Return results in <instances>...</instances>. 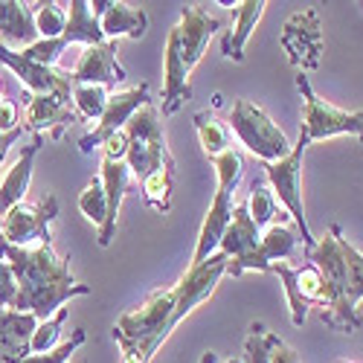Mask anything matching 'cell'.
<instances>
[{"label":"cell","mask_w":363,"mask_h":363,"mask_svg":"<svg viewBox=\"0 0 363 363\" xmlns=\"http://www.w3.org/2000/svg\"><path fill=\"white\" fill-rule=\"evenodd\" d=\"M67 314H70V308L62 306L52 317L38 320L33 337H29V354H47V352L58 349V340H62V328H65Z\"/></svg>","instance_id":"obj_28"},{"label":"cell","mask_w":363,"mask_h":363,"mask_svg":"<svg viewBox=\"0 0 363 363\" xmlns=\"http://www.w3.org/2000/svg\"><path fill=\"white\" fill-rule=\"evenodd\" d=\"M99 180H102L105 195H108V230L99 235V245L108 247L111 241H113V233H116L119 206H123V198H125V192H128V186H131L128 163H125V160H102Z\"/></svg>","instance_id":"obj_22"},{"label":"cell","mask_w":363,"mask_h":363,"mask_svg":"<svg viewBox=\"0 0 363 363\" xmlns=\"http://www.w3.org/2000/svg\"><path fill=\"white\" fill-rule=\"evenodd\" d=\"M62 41H65L67 47H70V44H84V47L105 44L99 18H94V12H90V4H87V0H70L67 29H65Z\"/></svg>","instance_id":"obj_25"},{"label":"cell","mask_w":363,"mask_h":363,"mask_svg":"<svg viewBox=\"0 0 363 363\" xmlns=\"http://www.w3.org/2000/svg\"><path fill=\"white\" fill-rule=\"evenodd\" d=\"M70 79H73V84H99V87H108L113 94L116 84L125 82V70L116 62V41L84 47Z\"/></svg>","instance_id":"obj_16"},{"label":"cell","mask_w":363,"mask_h":363,"mask_svg":"<svg viewBox=\"0 0 363 363\" xmlns=\"http://www.w3.org/2000/svg\"><path fill=\"white\" fill-rule=\"evenodd\" d=\"M79 209H82V216L87 221H94L99 227V235L108 230V195H105L99 174L90 180V184L84 186V192L79 195Z\"/></svg>","instance_id":"obj_29"},{"label":"cell","mask_w":363,"mask_h":363,"mask_svg":"<svg viewBox=\"0 0 363 363\" xmlns=\"http://www.w3.org/2000/svg\"><path fill=\"white\" fill-rule=\"evenodd\" d=\"M221 26V21H216L203 6H186L180 12V21H177V38H180V55H184V65L192 70L206 47H209V38L216 35V29Z\"/></svg>","instance_id":"obj_17"},{"label":"cell","mask_w":363,"mask_h":363,"mask_svg":"<svg viewBox=\"0 0 363 363\" xmlns=\"http://www.w3.org/2000/svg\"><path fill=\"white\" fill-rule=\"evenodd\" d=\"M38 38L35 29V15L29 9V4H21V0H0V44L15 50H26L33 47Z\"/></svg>","instance_id":"obj_21"},{"label":"cell","mask_w":363,"mask_h":363,"mask_svg":"<svg viewBox=\"0 0 363 363\" xmlns=\"http://www.w3.org/2000/svg\"><path fill=\"white\" fill-rule=\"evenodd\" d=\"M44 145V134H33V143L21 148L18 160L6 169L4 180H0V216H6L15 203L23 201L26 189H29V180H33V163H35V155Z\"/></svg>","instance_id":"obj_20"},{"label":"cell","mask_w":363,"mask_h":363,"mask_svg":"<svg viewBox=\"0 0 363 363\" xmlns=\"http://www.w3.org/2000/svg\"><path fill=\"white\" fill-rule=\"evenodd\" d=\"M58 218V198L47 195L38 203H15L9 213L0 218V235L15 247H41L52 245V221Z\"/></svg>","instance_id":"obj_9"},{"label":"cell","mask_w":363,"mask_h":363,"mask_svg":"<svg viewBox=\"0 0 363 363\" xmlns=\"http://www.w3.org/2000/svg\"><path fill=\"white\" fill-rule=\"evenodd\" d=\"M0 65L12 70L18 76V82L23 84V90L33 96H73L70 70L35 65V62H29V58H23L18 50H9L4 44H0Z\"/></svg>","instance_id":"obj_12"},{"label":"cell","mask_w":363,"mask_h":363,"mask_svg":"<svg viewBox=\"0 0 363 363\" xmlns=\"http://www.w3.org/2000/svg\"><path fill=\"white\" fill-rule=\"evenodd\" d=\"M230 259L218 250L203 264L189 267L172 288L148 294L134 311H125L113 323V340L123 354V363H151L157 349L195 306L213 296Z\"/></svg>","instance_id":"obj_1"},{"label":"cell","mask_w":363,"mask_h":363,"mask_svg":"<svg viewBox=\"0 0 363 363\" xmlns=\"http://www.w3.org/2000/svg\"><path fill=\"white\" fill-rule=\"evenodd\" d=\"M90 12H94V18H99L105 41H116V38L140 41L148 29V15L128 4H119V0H96V4H90Z\"/></svg>","instance_id":"obj_18"},{"label":"cell","mask_w":363,"mask_h":363,"mask_svg":"<svg viewBox=\"0 0 363 363\" xmlns=\"http://www.w3.org/2000/svg\"><path fill=\"white\" fill-rule=\"evenodd\" d=\"M340 245H343V259H346V270H349V294H352V302L357 306L363 299V253L346 235L340 238Z\"/></svg>","instance_id":"obj_33"},{"label":"cell","mask_w":363,"mask_h":363,"mask_svg":"<svg viewBox=\"0 0 363 363\" xmlns=\"http://www.w3.org/2000/svg\"><path fill=\"white\" fill-rule=\"evenodd\" d=\"M148 102H151V99H148V84H145V82L137 84V87H128V90H113V94L108 96L105 113L99 116L96 128L82 137V143H79L82 151H84V155H90L94 148H102V143H105L108 137L125 131L128 119H131L143 105H148Z\"/></svg>","instance_id":"obj_13"},{"label":"cell","mask_w":363,"mask_h":363,"mask_svg":"<svg viewBox=\"0 0 363 363\" xmlns=\"http://www.w3.org/2000/svg\"><path fill=\"white\" fill-rule=\"evenodd\" d=\"M340 238H343V230L335 224L320 241H314V247H306V253H308V262L317 264L323 277V299H320L323 323L328 328L340 331V335H352V331L360 328V317L349 294V270H346Z\"/></svg>","instance_id":"obj_3"},{"label":"cell","mask_w":363,"mask_h":363,"mask_svg":"<svg viewBox=\"0 0 363 363\" xmlns=\"http://www.w3.org/2000/svg\"><path fill=\"white\" fill-rule=\"evenodd\" d=\"M213 163H216V172H218V189H216L213 206H209V213L203 218V227L198 233V245H195L189 267H198L209 256L218 253V245H221V238H224V233L233 221V195L241 184V177H245V157H241L238 148L224 151V155L216 157Z\"/></svg>","instance_id":"obj_4"},{"label":"cell","mask_w":363,"mask_h":363,"mask_svg":"<svg viewBox=\"0 0 363 363\" xmlns=\"http://www.w3.org/2000/svg\"><path fill=\"white\" fill-rule=\"evenodd\" d=\"M189 67L184 65L180 55V38H177V26H172V33L166 38V82H163V108L160 116H174L180 105L192 99V87H189Z\"/></svg>","instance_id":"obj_19"},{"label":"cell","mask_w":363,"mask_h":363,"mask_svg":"<svg viewBox=\"0 0 363 363\" xmlns=\"http://www.w3.org/2000/svg\"><path fill=\"white\" fill-rule=\"evenodd\" d=\"M67 50V44L62 38H52V41H35L33 47H26L21 50L23 58H29V62H35V65H44V67H55V62L62 58V52Z\"/></svg>","instance_id":"obj_34"},{"label":"cell","mask_w":363,"mask_h":363,"mask_svg":"<svg viewBox=\"0 0 363 363\" xmlns=\"http://www.w3.org/2000/svg\"><path fill=\"white\" fill-rule=\"evenodd\" d=\"M198 363H221V360H218V354H216V352H203ZM224 363H241V360H235V357H233V360H224Z\"/></svg>","instance_id":"obj_38"},{"label":"cell","mask_w":363,"mask_h":363,"mask_svg":"<svg viewBox=\"0 0 363 363\" xmlns=\"http://www.w3.org/2000/svg\"><path fill=\"white\" fill-rule=\"evenodd\" d=\"M73 96H33L21 113V128L33 134H50L52 140H62L65 128L76 123Z\"/></svg>","instance_id":"obj_15"},{"label":"cell","mask_w":363,"mask_h":363,"mask_svg":"<svg viewBox=\"0 0 363 363\" xmlns=\"http://www.w3.org/2000/svg\"><path fill=\"white\" fill-rule=\"evenodd\" d=\"M15 299H18V282H15V274H12L9 262L0 259V308L15 311Z\"/></svg>","instance_id":"obj_35"},{"label":"cell","mask_w":363,"mask_h":363,"mask_svg":"<svg viewBox=\"0 0 363 363\" xmlns=\"http://www.w3.org/2000/svg\"><path fill=\"white\" fill-rule=\"evenodd\" d=\"M279 44L288 52V62L299 73L317 70L323 58V23H320L317 9H302L291 15L282 26Z\"/></svg>","instance_id":"obj_10"},{"label":"cell","mask_w":363,"mask_h":363,"mask_svg":"<svg viewBox=\"0 0 363 363\" xmlns=\"http://www.w3.org/2000/svg\"><path fill=\"white\" fill-rule=\"evenodd\" d=\"M102 155H105L102 160H125V155H128V134L119 131V134L108 137L102 143Z\"/></svg>","instance_id":"obj_37"},{"label":"cell","mask_w":363,"mask_h":363,"mask_svg":"<svg viewBox=\"0 0 363 363\" xmlns=\"http://www.w3.org/2000/svg\"><path fill=\"white\" fill-rule=\"evenodd\" d=\"M111 90L99 84H73V111L79 119H99L105 113Z\"/></svg>","instance_id":"obj_30"},{"label":"cell","mask_w":363,"mask_h":363,"mask_svg":"<svg viewBox=\"0 0 363 363\" xmlns=\"http://www.w3.org/2000/svg\"><path fill=\"white\" fill-rule=\"evenodd\" d=\"M267 274H277L282 279L285 294H288V306H291V323L302 325L308 317V308L320 306V299H323V277H320L317 264L277 262V264H270Z\"/></svg>","instance_id":"obj_11"},{"label":"cell","mask_w":363,"mask_h":363,"mask_svg":"<svg viewBox=\"0 0 363 363\" xmlns=\"http://www.w3.org/2000/svg\"><path fill=\"white\" fill-rule=\"evenodd\" d=\"M192 123L198 128V137H201V145L209 157H221L224 151L233 148V131L227 123H221V119L213 113V111H198L192 116Z\"/></svg>","instance_id":"obj_27"},{"label":"cell","mask_w":363,"mask_h":363,"mask_svg":"<svg viewBox=\"0 0 363 363\" xmlns=\"http://www.w3.org/2000/svg\"><path fill=\"white\" fill-rule=\"evenodd\" d=\"M21 131V102L0 96V134Z\"/></svg>","instance_id":"obj_36"},{"label":"cell","mask_w":363,"mask_h":363,"mask_svg":"<svg viewBox=\"0 0 363 363\" xmlns=\"http://www.w3.org/2000/svg\"><path fill=\"white\" fill-rule=\"evenodd\" d=\"M143 198L157 209V213H169L172 206V186H174V172H155L143 180Z\"/></svg>","instance_id":"obj_32"},{"label":"cell","mask_w":363,"mask_h":363,"mask_svg":"<svg viewBox=\"0 0 363 363\" xmlns=\"http://www.w3.org/2000/svg\"><path fill=\"white\" fill-rule=\"evenodd\" d=\"M0 259L9 262L18 282L15 311H26V314H35L38 320H47L62 306H67L73 296L90 294V285H82L73 279L67 259L58 256L52 245L15 247L0 235Z\"/></svg>","instance_id":"obj_2"},{"label":"cell","mask_w":363,"mask_h":363,"mask_svg":"<svg viewBox=\"0 0 363 363\" xmlns=\"http://www.w3.org/2000/svg\"><path fill=\"white\" fill-rule=\"evenodd\" d=\"M128 134V172L137 177V184H143L145 177L155 172H174V157L166 145V131H163V119L160 108L155 102L143 105L125 125Z\"/></svg>","instance_id":"obj_5"},{"label":"cell","mask_w":363,"mask_h":363,"mask_svg":"<svg viewBox=\"0 0 363 363\" xmlns=\"http://www.w3.org/2000/svg\"><path fill=\"white\" fill-rule=\"evenodd\" d=\"M247 213L253 218V224L262 230H267L270 224H285V209L279 206L274 189H270V184L264 180V174H256L250 180V201H247Z\"/></svg>","instance_id":"obj_26"},{"label":"cell","mask_w":363,"mask_h":363,"mask_svg":"<svg viewBox=\"0 0 363 363\" xmlns=\"http://www.w3.org/2000/svg\"><path fill=\"white\" fill-rule=\"evenodd\" d=\"M296 87H299L302 99H306L299 134L308 143L328 140L337 134H352V137H357V143H363V111H340L331 102L320 99L306 73H296Z\"/></svg>","instance_id":"obj_7"},{"label":"cell","mask_w":363,"mask_h":363,"mask_svg":"<svg viewBox=\"0 0 363 363\" xmlns=\"http://www.w3.org/2000/svg\"><path fill=\"white\" fill-rule=\"evenodd\" d=\"M259 238H262V230L253 224V218L247 213V203H238L233 209V221H230V227H227V233L221 238L218 250L230 262H238V259H245V256H250L256 250Z\"/></svg>","instance_id":"obj_23"},{"label":"cell","mask_w":363,"mask_h":363,"mask_svg":"<svg viewBox=\"0 0 363 363\" xmlns=\"http://www.w3.org/2000/svg\"><path fill=\"white\" fill-rule=\"evenodd\" d=\"M227 125L238 137V143L245 145L253 157H259L262 163H277V160L288 157L291 148H294L291 140L285 137V131L250 99H235L233 102Z\"/></svg>","instance_id":"obj_6"},{"label":"cell","mask_w":363,"mask_h":363,"mask_svg":"<svg viewBox=\"0 0 363 363\" xmlns=\"http://www.w3.org/2000/svg\"><path fill=\"white\" fill-rule=\"evenodd\" d=\"M296 245H299V235L288 224H270L262 233L256 250L245 259H238V262H230L227 274L241 277L245 270H270V264H277V262H294L296 259Z\"/></svg>","instance_id":"obj_14"},{"label":"cell","mask_w":363,"mask_h":363,"mask_svg":"<svg viewBox=\"0 0 363 363\" xmlns=\"http://www.w3.org/2000/svg\"><path fill=\"white\" fill-rule=\"evenodd\" d=\"M311 143L299 134L296 145L291 148V155L277 160V163H264V180L274 189L279 206H285V213L294 218L296 230H299V241L302 247H314V235L308 230V218H306V206H302V155H306V148Z\"/></svg>","instance_id":"obj_8"},{"label":"cell","mask_w":363,"mask_h":363,"mask_svg":"<svg viewBox=\"0 0 363 363\" xmlns=\"http://www.w3.org/2000/svg\"><path fill=\"white\" fill-rule=\"evenodd\" d=\"M38 9L35 15V29H38V38L52 41V38H62L65 29H67V12L62 9V4H35Z\"/></svg>","instance_id":"obj_31"},{"label":"cell","mask_w":363,"mask_h":363,"mask_svg":"<svg viewBox=\"0 0 363 363\" xmlns=\"http://www.w3.org/2000/svg\"><path fill=\"white\" fill-rule=\"evenodd\" d=\"M264 6H267L264 0H245V4H235V26L221 41V52L227 58H233V62H245L247 38L253 35L259 18L264 15Z\"/></svg>","instance_id":"obj_24"}]
</instances>
